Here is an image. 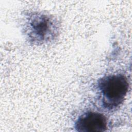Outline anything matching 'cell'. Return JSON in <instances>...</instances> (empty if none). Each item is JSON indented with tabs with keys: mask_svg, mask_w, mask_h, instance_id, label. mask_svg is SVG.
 <instances>
[{
	"mask_svg": "<svg viewBox=\"0 0 132 132\" xmlns=\"http://www.w3.org/2000/svg\"><path fill=\"white\" fill-rule=\"evenodd\" d=\"M25 36L33 45H40L52 41L59 32V24L53 16L39 12L27 14L23 25Z\"/></svg>",
	"mask_w": 132,
	"mask_h": 132,
	"instance_id": "6da1fadb",
	"label": "cell"
},
{
	"mask_svg": "<svg viewBox=\"0 0 132 132\" xmlns=\"http://www.w3.org/2000/svg\"><path fill=\"white\" fill-rule=\"evenodd\" d=\"M97 89L103 107L112 110L124 102L129 88L127 78L121 74L105 76L98 80Z\"/></svg>",
	"mask_w": 132,
	"mask_h": 132,
	"instance_id": "7a4b0ae2",
	"label": "cell"
},
{
	"mask_svg": "<svg viewBox=\"0 0 132 132\" xmlns=\"http://www.w3.org/2000/svg\"><path fill=\"white\" fill-rule=\"evenodd\" d=\"M74 128L80 132L104 131L107 128V119L101 113L88 111L78 117Z\"/></svg>",
	"mask_w": 132,
	"mask_h": 132,
	"instance_id": "3957f363",
	"label": "cell"
}]
</instances>
